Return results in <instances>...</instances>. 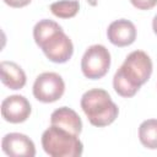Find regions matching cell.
Listing matches in <instances>:
<instances>
[{
	"mask_svg": "<svg viewBox=\"0 0 157 157\" xmlns=\"http://www.w3.org/2000/svg\"><path fill=\"white\" fill-rule=\"evenodd\" d=\"M152 74V61L142 50L130 53L113 77V86L121 97H132Z\"/></svg>",
	"mask_w": 157,
	"mask_h": 157,
	"instance_id": "6da1fadb",
	"label": "cell"
},
{
	"mask_svg": "<svg viewBox=\"0 0 157 157\" xmlns=\"http://www.w3.org/2000/svg\"><path fill=\"white\" fill-rule=\"evenodd\" d=\"M33 37L37 45L53 63H66L74 53L71 39L55 21L42 20L37 22L33 28Z\"/></svg>",
	"mask_w": 157,
	"mask_h": 157,
	"instance_id": "7a4b0ae2",
	"label": "cell"
},
{
	"mask_svg": "<svg viewBox=\"0 0 157 157\" xmlns=\"http://www.w3.org/2000/svg\"><path fill=\"white\" fill-rule=\"evenodd\" d=\"M81 108L90 123L98 128L112 124L119 113L109 93L102 88H92L85 92L81 97Z\"/></svg>",
	"mask_w": 157,
	"mask_h": 157,
	"instance_id": "3957f363",
	"label": "cell"
},
{
	"mask_svg": "<svg viewBox=\"0 0 157 157\" xmlns=\"http://www.w3.org/2000/svg\"><path fill=\"white\" fill-rule=\"evenodd\" d=\"M42 146L52 157H78L83 145L78 136L56 125H50L42 135Z\"/></svg>",
	"mask_w": 157,
	"mask_h": 157,
	"instance_id": "277c9868",
	"label": "cell"
},
{
	"mask_svg": "<svg viewBox=\"0 0 157 157\" xmlns=\"http://www.w3.org/2000/svg\"><path fill=\"white\" fill-rule=\"evenodd\" d=\"M110 66L109 50L102 44L91 45L81 59V69L87 78L97 80L103 77Z\"/></svg>",
	"mask_w": 157,
	"mask_h": 157,
	"instance_id": "5b68a950",
	"label": "cell"
},
{
	"mask_svg": "<svg viewBox=\"0 0 157 157\" xmlns=\"http://www.w3.org/2000/svg\"><path fill=\"white\" fill-rule=\"evenodd\" d=\"M65 91V83L61 76L56 72H43L33 83L34 97L43 103L58 101Z\"/></svg>",
	"mask_w": 157,
	"mask_h": 157,
	"instance_id": "8992f818",
	"label": "cell"
},
{
	"mask_svg": "<svg viewBox=\"0 0 157 157\" xmlns=\"http://www.w3.org/2000/svg\"><path fill=\"white\" fill-rule=\"evenodd\" d=\"M31 114L28 99L20 94L6 97L1 103V115L6 121L17 124L25 121Z\"/></svg>",
	"mask_w": 157,
	"mask_h": 157,
	"instance_id": "52a82bcc",
	"label": "cell"
},
{
	"mask_svg": "<svg viewBox=\"0 0 157 157\" xmlns=\"http://www.w3.org/2000/svg\"><path fill=\"white\" fill-rule=\"evenodd\" d=\"M2 151L11 157H33L36 155V147L33 141L20 132H10L2 137Z\"/></svg>",
	"mask_w": 157,
	"mask_h": 157,
	"instance_id": "ba28073f",
	"label": "cell"
},
{
	"mask_svg": "<svg viewBox=\"0 0 157 157\" xmlns=\"http://www.w3.org/2000/svg\"><path fill=\"white\" fill-rule=\"evenodd\" d=\"M107 36L112 44L117 47H126L134 43L136 38V28L131 21L121 18L109 25Z\"/></svg>",
	"mask_w": 157,
	"mask_h": 157,
	"instance_id": "9c48e42d",
	"label": "cell"
},
{
	"mask_svg": "<svg viewBox=\"0 0 157 157\" xmlns=\"http://www.w3.org/2000/svg\"><path fill=\"white\" fill-rule=\"evenodd\" d=\"M50 124L60 126L77 136L82 130V121L78 114L67 107H61L54 110L50 115Z\"/></svg>",
	"mask_w": 157,
	"mask_h": 157,
	"instance_id": "30bf717a",
	"label": "cell"
},
{
	"mask_svg": "<svg viewBox=\"0 0 157 157\" xmlns=\"http://www.w3.org/2000/svg\"><path fill=\"white\" fill-rule=\"evenodd\" d=\"M1 81L10 90H20L26 85L25 71L13 61L4 60L0 64Z\"/></svg>",
	"mask_w": 157,
	"mask_h": 157,
	"instance_id": "8fae6325",
	"label": "cell"
},
{
	"mask_svg": "<svg viewBox=\"0 0 157 157\" xmlns=\"http://www.w3.org/2000/svg\"><path fill=\"white\" fill-rule=\"evenodd\" d=\"M139 139L150 150H157V119H147L139 126Z\"/></svg>",
	"mask_w": 157,
	"mask_h": 157,
	"instance_id": "7c38bea8",
	"label": "cell"
},
{
	"mask_svg": "<svg viewBox=\"0 0 157 157\" xmlns=\"http://www.w3.org/2000/svg\"><path fill=\"white\" fill-rule=\"evenodd\" d=\"M80 9V4L77 0H60L55 1L50 5V11L60 18H70L74 17Z\"/></svg>",
	"mask_w": 157,
	"mask_h": 157,
	"instance_id": "4fadbf2b",
	"label": "cell"
},
{
	"mask_svg": "<svg viewBox=\"0 0 157 157\" xmlns=\"http://www.w3.org/2000/svg\"><path fill=\"white\" fill-rule=\"evenodd\" d=\"M130 2L140 10H150L157 5V0H130Z\"/></svg>",
	"mask_w": 157,
	"mask_h": 157,
	"instance_id": "5bb4252c",
	"label": "cell"
},
{
	"mask_svg": "<svg viewBox=\"0 0 157 157\" xmlns=\"http://www.w3.org/2000/svg\"><path fill=\"white\" fill-rule=\"evenodd\" d=\"M5 4H7L11 7H23L26 5H28L32 0H4Z\"/></svg>",
	"mask_w": 157,
	"mask_h": 157,
	"instance_id": "9a60e30c",
	"label": "cell"
},
{
	"mask_svg": "<svg viewBox=\"0 0 157 157\" xmlns=\"http://www.w3.org/2000/svg\"><path fill=\"white\" fill-rule=\"evenodd\" d=\"M152 28H153V32L157 34V15L152 20Z\"/></svg>",
	"mask_w": 157,
	"mask_h": 157,
	"instance_id": "2e32d148",
	"label": "cell"
},
{
	"mask_svg": "<svg viewBox=\"0 0 157 157\" xmlns=\"http://www.w3.org/2000/svg\"><path fill=\"white\" fill-rule=\"evenodd\" d=\"M90 5H92V6H96L97 5V0H86Z\"/></svg>",
	"mask_w": 157,
	"mask_h": 157,
	"instance_id": "e0dca14e",
	"label": "cell"
}]
</instances>
